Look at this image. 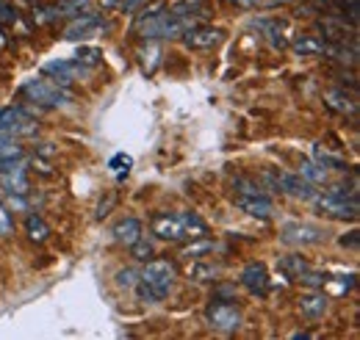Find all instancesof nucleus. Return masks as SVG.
Segmentation results:
<instances>
[{
	"instance_id": "f257e3e1",
	"label": "nucleus",
	"mask_w": 360,
	"mask_h": 340,
	"mask_svg": "<svg viewBox=\"0 0 360 340\" xmlns=\"http://www.w3.org/2000/svg\"><path fill=\"white\" fill-rule=\"evenodd\" d=\"M152 232L161 241H194L208 235V224L192 213V210H180V213H158L152 219Z\"/></svg>"
},
{
	"instance_id": "c85d7f7f",
	"label": "nucleus",
	"mask_w": 360,
	"mask_h": 340,
	"mask_svg": "<svg viewBox=\"0 0 360 340\" xmlns=\"http://www.w3.org/2000/svg\"><path fill=\"white\" fill-rule=\"evenodd\" d=\"M14 158H22L20 144L14 141V136H3L0 133V161H14Z\"/></svg>"
},
{
	"instance_id": "423d86ee",
	"label": "nucleus",
	"mask_w": 360,
	"mask_h": 340,
	"mask_svg": "<svg viewBox=\"0 0 360 340\" xmlns=\"http://www.w3.org/2000/svg\"><path fill=\"white\" fill-rule=\"evenodd\" d=\"M206 321H208L211 330L222 332V335H230V332H238V330H241L244 316H241V310H238L236 304H230V302H216V304H211V307L206 310Z\"/></svg>"
},
{
	"instance_id": "6e6552de",
	"label": "nucleus",
	"mask_w": 360,
	"mask_h": 340,
	"mask_svg": "<svg viewBox=\"0 0 360 340\" xmlns=\"http://www.w3.org/2000/svg\"><path fill=\"white\" fill-rule=\"evenodd\" d=\"M42 72L45 75H53V80L59 83V86H70L72 80H83V77H89L92 75V69L83 67L80 61H64V59H53V61H45L42 64Z\"/></svg>"
},
{
	"instance_id": "72a5a7b5",
	"label": "nucleus",
	"mask_w": 360,
	"mask_h": 340,
	"mask_svg": "<svg viewBox=\"0 0 360 340\" xmlns=\"http://www.w3.org/2000/svg\"><path fill=\"white\" fill-rule=\"evenodd\" d=\"M6 22H17V8L0 3V25H6Z\"/></svg>"
},
{
	"instance_id": "ea45409f",
	"label": "nucleus",
	"mask_w": 360,
	"mask_h": 340,
	"mask_svg": "<svg viewBox=\"0 0 360 340\" xmlns=\"http://www.w3.org/2000/svg\"><path fill=\"white\" fill-rule=\"evenodd\" d=\"M120 0H103V6H117Z\"/></svg>"
},
{
	"instance_id": "f03ea898",
	"label": "nucleus",
	"mask_w": 360,
	"mask_h": 340,
	"mask_svg": "<svg viewBox=\"0 0 360 340\" xmlns=\"http://www.w3.org/2000/svg\"><path fill=\"white\" fill-rule=\"evenodd\" d=\"M175 276H178V272L169 260H147L144 272L139 274V282H136L139 299L147 304H155V302L166 299L172 285H175Z\"/></svg>"
},
{
	"instance_id": "f704fd0d",
	"label": "nucleus",
	"mask_w": 360,
	"mask_h": 340,
	"mask_svg": "<svg viewBox=\"0 0 360 340\" xmlns=\"http://www.w3.org/2000/svg\"><path fill=\"white\" fill-rule=\"evenodd\" d=\"M142 3H147V0H120L117 6H120L125 14H134V11H139V6H142Z\"/></svg>"
},
{
	"instance_id": "58836bf2",
	"label": "nucleus",
	"mask_w": 360,
	"mask_h": 340,
	"mask_svg": "<svg viewBox=\"0 0 360 340\" xmlns=\"http://www.w3.org/2000/svg\"><path fill=\"white\" fill-rule=\"evenodd\" d=\"M341 3H344V6L350 3V11H352V14H358V0H341Z\"/></svg>"
},
{
	"instance_id": "0eeeda50",
	"label": "nucleus",
	"mask_w": 360,
	"mask_h": 340,
	"mask_svg": "<svg viewBox=\"0 0 360 340\" xmlns=\"http://www.w3.org/2000/svg\"><path fill=\"white\" fill-rule=\"evenodd\" d=\"M0 189L11 197H25L28 194V175L20 158L14 161H0Z\"/></svg>"
},
{
	"instance_id": "a878e982",
	"label": "nucleus",
	"mask_w": 360,
	"mask_h": 340,
	"mask_svg": "<svg viewBox=\"0 0 360 340\" xmlns=\"http://www.w3.org/2000/svg\"><path fill=\"white\" fill-rule=\"evenodd\" d=\"M108 169H111L117 177H125V175L134 169V158H131L128 152H117V155H111V161H108Z\"/></svg>"
},
{
	"instance_id": "f3484780",
	"label": "nucleus",
	"mask_w": 360,
	"mask_h": 340,
	"mask_svg": "<svg viewBox=\"0 0 360 340\" xmlns=\"http://www.w3.org/2000/svg\"><path fill=\"white\" fill-rule=\"evenodd\" d=\"M25 232H28V238L34 244H45L50 238V227H48V221L39 213H28L25 216Z\"/></svg>"
},
{
	"instance_id": "a19ab883",
	"label": "nucleus",
	"mask_w": 360,
	"mask_h": 340,
	"mask_svg": "<svg viewBox=\"0 0 360 340\" xmlns=\"http://www.w3.org/2000/svg\"><path fill=\"white\" fill-rule=\"evenodd\" d=\"M6 34H3V25H0V45H6V39H3Z\"/></svg>"
},
{
	"instance_id": "bb28decb",
	"label": "nucleus",
	"mask_w": 360,
	"mask_h": 340,
	"mask_svg": "<svg viewBox=\"0 0 360 340\" xmlns=\"http://www.w3.org/2000/svg\"><path fill=\"white\" fill-rule=\"evenodd\" d=\"M75 61H80L83 67H97V64H103V50L100 47H80L78 53H75Z\"/></svg>"
},
{
	"instance_id": "dca6fc26",
	"label": "nucleus",
	"mask_w": 360,
	"mask_h": 340,
	"mask_svg": "<svg viewBox=\"0 0 360 340\" xmlns=\"http://www.w3.org/2000/svg\"><path fill=\"white\" fill-rule=\"evenodd\" d=\"M299 313H302L308 321L324 318V313H327V296H324V293H305V296L299 299Z\"/></svg>"
},
{
	"instance_id": "7c9ffc66",
	"label": "nucleus",
	"mask_w": 360,
	"mask_h": 340,
	"mask_svg": "<svg viewBox=\"0 0 360 340\" xmlns=\"http://www.w3.org/2000/svg\"><path fill=\"white\" fill-rule=\"evenodd\" d=\"M296 279H299L302 285H308V288H324V285H327V274H322V272H308V269H305V272L299 274Z\"/></svg>"
},
{
	"instance_id": "2f4dec72",
	"label": "nucleus",
	"mask_w": 360,
	"mask_h": 340,
	"mask_svg": "<svg viewBox=\"0 0 360 340\" xmlns=\"http://www.w3.org/2000/svg\"><path fill=\"white\" fill-rule=\"evenodd\" d=\"M131 249H134V258H136V260H142V263H147V260L152 258V244H150L144 235L136 241V244H131Z\"/></svg>"
},
{
	"instance_id": "f8f14e48",
	"label": "nucleus",
	"mask_w": 360,
	"mask_h": 340,
	"mask_svg": "<svg viewBox=\"0 0 360 340\" xmlns=\"http://www.w3.org/2000/svg\"><path fill=\"white\" fill-rule=\"evenodd\" d=\"M278 189L280 191H286V194H291V197H296V200H313L316 194H313V186L296 172V175H291V172H280L278 177Z\"/></svg>"
},
{
	"instance_id": "473e14b6",
	"label": "nucleus",
	"mask_w": 360,
	"mask_h": 340,
	"mask_svg": "<svg viewBox=\"0 0 360 340\" xmlns=\"http://www.w3.org/2000/svg\"><path fill=\"white\" fill-rule=\"evenodd\" d=\"M136 282H139V274L134 272V269L117 272V288H136Z\"/></svg>"
},
{
	"instance_id": "5701e85b",
	"label": "nucleus",
	"mask_w": 360,
	"mask_h": 340,
	"mask_svg": "<svg viewBox=\"0 0 360 340\" xmlns=\"http://www.w3.org/2000/svg\"><path fill=\"white\" fill-rule=\"evenodd\" d=\"M31 17H34V22H36V25H50V22L62 20L64 14H62V6H59V3H53V6H36Z\"/></svg>"
},
{
	"instance_id": "1a4fd4ad",
	"label": "nucleus",
	"mask_w": 360,
	"mask_h": 340,
	"mask_svg": "<svg viewBox=\"0 0 360 340\" xmlns=\"http://www.w3.org/2000/svg\"><path fill=\"white\" fill-rule=\"evenodd\" d=\"M0 133L3 136H28L34 133V119L25 108H6L0 111Z\"/></svg>"
},
{
	"instance_id": "79ce46f5",
	"label": "nucleus",
	"mask_w": 360,
	"mask_h": 340,
	"mask_svg": "<svg viewBox=\"0 0 360 340\" xmlns=\"http://www.w3.org/2000/svg\"><path fill=\"white\" fill-rule=\"evenodd\" d=\"M316 3H319V6H330V0H316Z\"/></svg>"
},
{
	"instance_id": "37998d69",
	"label": "nucleus",
	"mask_w": 360,
	"mask_h": 340,
	"mask_svg": "<svg viewBox=\"0 0 360 340\" xmlns=\"http://www.w3.org/2000/svg\"><path fill=\"white\" fill-rule=\"evenodd\" d=\"M31 3H39V0H31Z\"/></svg>"
},
{
	"instance_id": "9d476101",
	"label": "nucleus",
	"mask_w": 360,
	"mask_h": 340,
	"mask_svg": "<svg viewBox=\"0 0 360 340\" xmlns=\"http://www.w3.org/2000/svg\"><path fill=\"white\" fill-rule=\"evenodd\" d=\"M280 238L286 244L294 246H310V244H322L324 241V230L322 227H313V224H283L280 230Z\"/></svg>"
},
{
	"instance_id": "20e7f679",
	"label": "nucleus",
	"mask_w": 360,
	"mask_h": 340,
	"mask_svg": "<svg viewBox=\"0 0 360 340\" xmlns=\"http://www.w3.org/2000/svg\"><path fill=\"white\" fill-rule=\"evenodd\" d=\"M22 94L36 103V105H45V108H64L70 105L72 94L67 91V86H59L56 80H28L22 86Z\"/></svg>"
},
{
	"instance_id": "6ab92c4d",
	"label": "nucleus",
	"mask_w": 360,
	"mask_h": 340,
	"mask_svg": "<svg viewBox=\"0 0 360 340\" xmlns=\"http://www.w3.org/2000/svg\"><path fill=\"white\" fill-rule=\"evenodd\" d=\"M324 100H327L336 111H341V114H350V117L358 114V103H355L344 89H330V91L324 94Z\"/></svg>"
},
{
	"instance_id": "9b49d317",
	"label": "nucleus",
	"mask_w": 360,
	"mask_h": 340,
	"mask_svg": "<svg viewBox=\"0 0 360 340\" xmlns=\"http://www.w3.org/2000/svg\"><path fill=\"white\" fill-rule=\"evenodd\" d=\"M222 39H224L222 28H203V25H194V28H189L183 34V45L189 50H211Z\"/></svg>"
},
{
	"instance_id": "ddd939ff",
	"label": "nucleus",
	"mask_w": 360,
	"mask_h": 340,
	"mask_svg": "<svg viewBox=\"0 0 360 340\" xmlns=\"http://www.w3.org/2000/svg\"><path fill=\"white\" fill-rule=\"evenodd\" d=\"M241 285L252 293V296H266L269 293V274L264 263H250L244 272H241Z\"/></svg>"
},
{
	"instance_id": "c9c22d12",
	"label": "nucleus",
	"mask_w": 360,
	"mask_h": 340,
	"mask_svg": "<svg viewBox=\"0 0 360 340\" xmlns=\"http://www.w3.org/2000/svg\"><path fill=\"white\" fill-rule=\"evenodd\" d=\"M6 232H11V219H8V210L0 205V235H6Z\"/></svg>"
},
{
	"instance_id": "4be33fe9",
	"label": "nucleus",
	"mask_w": 360,
	"mask_h": 340,
	"mask_svg": "<svg viewBox=\"0 0 360 340\" xmlns=\"http://www.w3.org/2000/svg\"><path fill=\"white\" fill-rule=\"evenodd\" d=\"M216 244L208 238V235H203V238H194V244L192 246H186L183 252H180V258H186V260H203V255H208V252H214Z\"/></svg>"
},
{
	"instance_id": "412c9836",
	"label": "nucleus",
	"mask_w": 360,
	"mask_h": 340,
	"mask_svg": "<svg viewBox=\"0 0 360 340\" xmlns=\"http://www.w3.org/2000/svg\"><path fill=\"white\" fill-rule=\"evenodd\" d=\"M172 11L183 14V17H194V20L211 17V14H208V0H178V6H175Z\"/></svg>"
},
{
	"instance_id": "e433bc0d",
	"label": "nucleus",
	"mask_w": 360,
	"mask_h": 340,
	"mask_svg": "<svg viewBox=\"0 0 360 340\" xmlns=\"http://www.w3.org/2000/svg\"><path fill=\"white\" fill-rule=\"evenodd\" d=\"M341 246H350V249H358V230H352L350 235L341 238Z\"/></svg>"
},
{
	"instance_id": "b1692460",
	"label": "nucleus",
	"mask_w": 360,
	"mask_h": 340,
	"mask_svg": "<svg viewBox=\"0 0 360 340\" xmlns=\"http://www.w3.org/2000/svg\"><path fill=\"white\" fill-rule=\"evenodd\" d=\"M222 274V266L219 263H194L189 269V276L197 279V282H208V279H216Z\"/></svg>"
},
{
	"instance_id": "a211bd4d",
	"label": "nucleus",
	"mask_w": 360,
	"mask_h": 340,
	"mask_svg": "<svg viewBox=\"0 0 360 340\" xmlns=\"http://www.w3.org/2000/svg\"><path fill=\"white\" fill-rule=\"evenodd\" d=\"M291 47H294V53L302 56V59H308V56H322V53H324V42H322L319 36H310V34L296 36Z\"/></svg>"
},
{
	"instance_id": "aec40b11",
	"label": "nucleus",
	"mask_w": 360,
	"mask_h": 340,
	"mask_svg": "<svg viewBox=\"0 0 360 340\" xmlns=\"http://www.w3.org/2000/svg\"><path fill=\"white\" fill-rule=\"evenodd\" d=\"M299 175H302L310 186H324V183L330 180L327 169H324L319 161H302V163H299Z\"/></svg>"
},
{
	"instance_id": "2eb2a0df",
	"label": "nucleus",
	"mask_w": 360,
	"mask_h": 340,
	"mask_svg": "<svg viewBox=\"0 0 360 340\" xmlns=\"http://www.w3.org/2000/svg\"><path fill=\"white\" fill-rule=\"evenodd\" d=\"M142 235H144L142 221L134 219V216H125V219H120V221L114 224V238H117V244H122V246L136 244Z\"/></svg>"
},
{
	"instance_id": "39448f33",
	"label": "nucleus",
	"mask_w": 360,
	"mask_h": 340,
	"mask_svg": "<svg viewBox=\"0 0 360 340\" xmlns=\"http://www.w3.org/2000/svg\"><path fill=\"white\" fill-rule=\"evenodd\" d=\"M111 31V22L100 14H78L70 25L64 28V39L70 42H86V39H94V36H103Z\"/></svg>"
},
{
	"instance_id": "cd10ccee",
	"label": "nucleus",
	"mask_w": 360,
	"mask_h": 340,
	"mask_svg": "<svg viewBox=\"0 0 360 340\" xmlns=\"http://www.w3.org/2000/svg\"><path fill=\"white\" fill-rule=\"evenodd\" d=\"M313 155H316V161L324 166V169H347V163H344V158H338V155H330L327 149H322L319 144H316V149H313Z\"/></svg>"
},
{
	"instance_id": "7ed1b4c3",
	"label": "nucleus",
	"mask_w": 360,
	"mask_h": 340,
	"mask_svg": "<svg viewBox=\"0 0 360 340\" xmlns=\"http://www.w3.org/2000/svg\"><path fill=\"white\" fill-rule=\"evenodd\" d=\"M313 202L330 219H358V191H347L344 186H336L333 191L313 197Z\"/></svg>"
},
{
	"instance_id": "4c0bfd02",
	"label": "nucleus",
	"mask_w": 360,
	"mask_h": 340,
	"mask_svg": "<svg viewBox=\"0 0 360 340\" xmlns=\"http://www.w3.org/2000/svg\"><path fill=\"white\" fill-rule=\"evenodd\" d=\"M230 3H236V6H241V8H252V6H258L261 0H230Z\"/></svg>"
},
{
	"instance_id": "c756f323",
	"label": "nucleus",
	"mask_w": 360,
	"mask_h": 340,
	"mask_svg": "<svg viewBox=\"0 0 360 340\" xmlns=\"http://www.w3.org/2000/svg\"><path fill=\"white\" fill-rule=\"evenodd\" d=\"M280 266H283V272H286L288 276H299V274L308 269V263H305L302 258H296V255H288V258H283V260H280Z\"/></svg>"
},
{
	"instance_id": "4468645a",
	"label": "nucleus",
	"mask_w": 360,
	"mask_h": 340,
	"mask_svg": "<svg viewBox=\"0 0 360 340\" xmlns=\"http://www.w3.org/2000/svg\"><path fill=\"white\" fill-rule=\"evenodd\" d=\"M236 205L255 219H272V213H275V205L266 194H238Z\"/></svg>"
},
{
	"instance_id": "393cba45",
	"label": "nucleus",
	"mask_w": 360,
	"mask_h": 340,
	"mask_svg": "<svg viewBox=\"0 0 360 340\" xmlns=\"http://www.w3.org/2000/svg\"><path fill=\"white\" fill-rule=\"evenodd\" d=\"M266 36H269V42H272V47H278V50H283L288 42L280 36V25L278 22H272V20H261V22H255Z\"/></svg>"
}]
</instances>
